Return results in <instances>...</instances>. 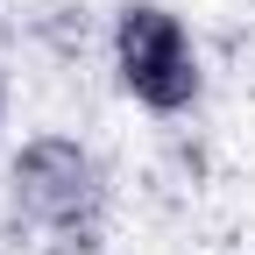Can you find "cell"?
Returning <instances> with one entry per match:
<instances>
[{"label": "cell", "instance_id": "3", "mask_svg": "<svg viewBox=\"0 0 255 255\" xmlns=\"http://www.w3.org/2000/svg\"><path fill=\"white\" fill-rule=\"evenodd\" d=\"M0 128H7V85H0Z\"/></svg>", "mask_w": 255, "mask_h": 255}, {"label": "cell", "instance_id": "1", "mask_svg": "<svg viewBox=\"0 0 255 255\" xmlns=\"http://www.w3.org/2000/svg\"><path fill=\"white\" fill-rule=\"evenodd\" d=\"M114 78L135 107L149 114H191L206 92V64L191 43L184 14H170L163 0H128L114 14Z\"/></svg>", "mask_w": 255, "mask_h": 255}, {"label": "cell", "instance_id": "2", "mask_svg": "<svg viewBox=\"0 0 255 255\" xmlns=\"http://www.w3.org/2000/svg\"><path fill=\"white\" fill-rule=\"evenodd\" d=\"M7 184H14L21 220H36L43 234H64V241H85L107 213V170L71 135H28Z\"/></svg>", "mask_w": 255, "mask_h": 255}]
</instances>
